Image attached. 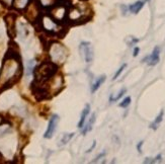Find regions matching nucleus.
Wrapping results in <instances>:
<instances>
[{"mask_svg":"<svg viewBox=\"0 0 165 164\" xmlns=\"http://www.w3.org/2000/svg\"><path fill=\"white\" fill-rule=\"evenodd\" d=\"M90 113V105L89 104H86L85 108H84V109L82 110V113H81V117H80V121L78 123V128L81 129L84 124H85L86 122V117H88V114H89Z\"/></svg>","mask_w":165,"mask_h":164,"instance_id":"obj_13","label":"nucleus"},{"mask_svg":"<svg viewBox=\"0 0 165 164\" xmlns=\"http://www.w3.org/2000/svg\"><path fill=\"white\" fill-rule=\"evenodd\" d=\"M94 121H95V114L93 113L92 116L90 117V119H89V121L87 122H85V124H84V126H83V130H82V134L83 135H85V134H87L88 132H90L91 130H92V125H93V123H94Z\"/></svg>","mask_w":165,"mask_h":164,"instance_id":"obj_14","label":"nucleus"},{"mask_svg":"<svg viewBox=\"0 0 165 164\" xmlns=\"http://www.w3.org/2000/svg\"><path fill=\"white\" fill-rule=\"evenodd\" d=\"M126 67H127V64H123L122 66H121V68H120V69H118V70L117 71V73L114 74V78H113V79H114V80H116V79L118 77V76H120V75L122 74V72L124 71V69H125Z\"/></svg>","mask_w":165,"mask_h":164,"instance_id":"obj_22","label":"nucleus"},{"mask_svg":"<svg viewBox=\"0 0 165 164\" xmlns=\"http://www.w3.org/2000/svg\"><path fill=\"white\" fill-rule=\"evenodd\" d=\"M58 72V65L54 64L50 60L42 62L39 66L34 67L33 69V75L34 80L33 84H43L47 82L50 78H52Z\"/></svg>","mask_w":165,"mask_h":164,"instance_id":"obj_2","label":"nucleus"},{"mask_svg":"<svg viewBox=\"0 0 165 164\" xmlns=\"http://www.w3.org/2000/svg\"><path fill=\"white\" fill-rule=\"evenodd\" d=\"M126 91H127L126 88H123L122 90H120V92L118 93L117 96H113V95H112V96L109 97V101H110V102H114V101L118 100H120V98L123 96V95H124V94L126 93Z\"/></svg>","mask_w":165,"mask_h":164,"instance_id":"obj_18","label":"nucleus"},{"mask_svg":"<svg viewBox=\"0 0 165 164\" xmlns=\"http://www.w3.org/2000/svg\"><path fill=\"white\" fill-rule=\"evenodd\" d=\"M5 24H6V28H7V33H8V36L11 38V39H13L16 36V16H15L14 14L10 13V14H7L5 16Z\"/></svg>","mask_w":165,"mask_h":164,"instance_id":"obj_8","label":"nucleus"},{"mask_svg":"<svg viewBox=\"0 0 165 164\" xmlns=\"http://www.w3.org/2000/svg\"><path fill=\"white\" fill-rule=\"evenodd\" d=\"M39 29H42L46 33L50 36L63 37V30L65 29L61 22L57 21L55 18H53L50 14L41 15L40 18L37 21Z\"/></svg>","mask_w":165,"mask_h":164,"instance_id":"obj_3","label":"nucleus"},{"mask_svg":"<svg viewBox=\"0 0 165 164\" xmlns=\"http://www.w3.org/2000/svg\"><path fill=\"white\" fill-rule=\"evenodd\" d=\"M47 51L49 60L56 65L63 64L69 55L67 48L63 44H61L57 41H53L48 44Z\"/></svg>","mask_w":165,"mask_h":164,"instance_id":"obj_5","label":"nucleus"},{"mask_svg":"<svg viewBox=\"0 0 165 164\" xmlns=\"http://www.w3.org/2000/svg\"><path fill=\"white\" fill-rule=\"evenodd\" d=\"M59 122H60V117L58 116V114H53V116L51 117V119H50L48 128L45 132L44 138H46V139H51L52 138L54 133L56 132L57 126H58Z\"/></svg>","mask_w":165,"mask_h":164,"instance_id":"obj_9","label":"nucleus"},{"mask_svg":"<svg viewBox=\"0 0 165 164\" xmlns=\"http://www.w3.org/2000/svg\"><path fill=\"white\" fill-rule=\"evenodd\" d=\"M74 133H71V134H65V135H63V137H62V139H61V143L62 144H67L69 141H70L73 137H74Z\"/></svg>","mask_w":165,"mask_h":164,"instance_id":"obj_19","label":"nucleus"},{"mask_svg":"<svg viewBox=\"0 0 165 164\" xmlns=\"http://www.w3.org/2000/svg\"><path fill=\"white\" fill-rule=\"evenodd\" d=\"M105 152H103V153H101V154H99L98 156H97V157L96 158H95V160H93V161L92 162H96V161H98V160H99V158H101V157H103V156H105Z\"/></svg>","mask_w":165,"mask_h":164,"instance_id":"obj_24","label":"nucleus"},{"mask_svg":"<svg viewBox=\"0 0 165 164\" xmlns=\"http://www.w3.org/2000/svg\"><path fill=\"white\" fill-rule=\"evenodd\" d=\"M159 54H160V50L158 47H156L154 50H153L152 54L150 56L146 57L143 59V62H147L150 66H154L157 63L159 62Z\"/></svg>","mask_w":165,"mask_h":164,"instance_id":"obj_10","label":"nucleus"},{"mask_svg":"<svg viewBox=\"0 0 165 164\" xmlns=\"http://www.w3.org/2000/svg\"><path fill=\"white\" fill-rule=\"evenodd\" d=\"M30 3V0H13L12 6L16 10H25Z\"/></svg>","mask_w":165,"mask_h":164,"instance_id":"obj_12","label":"nucleus"},{"mask_svg":"<svg viewBox=\"0 0 165 164\" xmlns=\"http://www.w3.org/2000/svg\"><path fill=\"white\" fill-rule=\"evenodd\" d=\"M163 116H164V112H163V110H161L158 116H157V117L155 119V121L153 122V123L150 125V128L153 129V130H157L158 126L160 125V123H161V122H162V120H163Z\"/></svg>","mask_w":165,"mask_h":164,"instance_id":"obj_17","label":"nucleus"},{"mask_svg":"<svg viewBox=\"0 0 165 164\" xmlns=\"http://www.w3.org/2000/svg\"><path fill=\"white\" fill-rule=\"evenodd\" d=\"M143 141H141V142H139V144H138V146H137V149H138V151H139L140 152V153H141V147H142V145H143Z\"/></svg>","mask_w":165,"mask_h":164,"instance_id":"obj_25","label":"nucleus"},{"mask_svg":"<svg viewBox=\"0 0 165 164\" xmlns=\"http://www.w3.org/2000/svg\"><path fill=\"white\" fill-rule=\"evenodd\" d=\"M22 73L24 68L20 51L16 44L10 42L0 69V93L16 84L20 80Z\"/></svg>","mask_w":165,"mask_h":164,"instance_id":"obj_1","label":"nucleus"},{"mask_svg":"<svg viewBox=\"0 0 165 164\" xmlns=\"http://www.w3.org/2000/svg\"><path fill=\"white\" fill-rule=\"evenodd\" d=\"M130 104H131V97L128 96V97H126L125 100L121 102V104H120V106H121V108L126 109V108H128V106L130 105Z\"/></svg>","mask_w":165,"mask_h":164,"instance_id":"obj_21","label":"nucleus"},{"mask_svg":"<svg viewBox=\"0 0 165 164\" xmlns=\"http://www.w3.org/2000/svg\"><path fill=\"white\" fill-rule=\"evenodd\" d=\"M63 0H37L38 4L41 7V9H46L50 10L53 8L54 6L59 4L60 2H62Z\"/></svg>","mask_w":165,"mask_h":164,"instance_id":"obj_11","label":"nucleus"},{"mask_svg":"<svg viewBox=\"0 0 165 164\" xmlns=\"http://www.w3.org/2000/svg\"><path fill=\"white\" fill-rule=\"evenodd\" d=\"M144 6V1H142V0H139V1H137V2H135L134 4H132V5H130V7H129V9H130V11L131 12H133V13H138L139 11L142 9V7Z\"/></svg>","mask_w":165,"mask_h":164,"instance_id":"obj_16","label":"nucleus"},{"mask_svg":"<svg viewBox=\"0 0 165 164\" xmlns=\"http://www.w3.org/2000/svg\"><path fill=\"white\" fill-rule=\"evenodd\" d=\"M92 17V12L90 9L82 8L81 6L74 5L68 8L66 21H68L70 24H81L84 22H87Z\"/></svg>","mask_w":165,"mask_h":164,"instance_id":"obj_4","label":"nucleus"},{"mask_svg":"<svg viewBox=\"0 0 165 164\" xmlns=\"http://www.w3.org/2000/svg\"><path fill=\"white\" fill-rule=\"evenodd\" d=\"M69 7L65 2H60L59 4H57L56 6H54L53 8L49 10V14L51 15L53 18H55L57 21L59 22H64L66 20V16H67V11H68Z\"/></svg>","mask_w":165,"mask_h":164,"instance_id":"obj_6","label":"nucleus"},{"mask_svg":"<svg viewBox=\"0 0 165 164\" xmlns=\"http://www.w3.org/2000/svg\"><path fill=\"white\" fill-rule=\"evenodd\" d=\"M95 145H96V142H95V141H94V142H93V144H92V146H91L90 147V149H88V153H89V152H91V151H92L93 149H94V148H95Z\"/></svg>","mask_w":165,"mask_h":164,"instance_id":"obj_26","label":"nucleus"},{"mask_svg":"<svg viewBox=\"0 0 165 164\" xmlns=\"http://www.w3.org/2000/svg\"><path fill=\"white\" fill-rule=\"evenodd\" d=\"M105 78H106V76L105 75H101V76H99V77L95 80V81L93 82V84L92 86H91V92L94 93L95 91H97V89L99 88V87L101 86V84L103 82L105 81Z\"/></svg>","mask_w":165,"mask_h":164,"instance_id":"obj_15","label":"nucleus"},{"mask_svg":"<svg viewBox=\"0 0 165 164\" xmlns=\"http://www.w3.org/2000/svg\"><path fill=\"white\" fill-rule=\"evenodd\" d=\"M34 67H36V62H34L33 60L29 61V63H28V75L33 73Z\"/></svg>","mask_w":165,"mask_h":164,"instance_id":"obj_20","label":"nucleus"},{"mask_svg":"<svg viewBox=\"0 0 165 164\" xmlns=\"http://www.w3.org/2000/svg\"><path fill=\"white\" fill-rule=\"evenodd\" d=\"M139 52H140V49L138 48V47H136L135 49H134V52H133V56L134 57H136V56H138V54H139Z\"/></svg>","mask_w":165,"mask_h":164,"instance_id":"obj_23","label":"nucleus"},{"mask_svg":"<svg viewBox=\"0 0 165 164\" xmlns=\"http://www.w3.org/2000/svg\"><path fill=\"white\" fill-rule=\"evenodd\" d=\"M79 52L81 56L83 57V59L85 60L86 63L92 62L94 52H93V47L89 42H82L79 46Z\"/></svg>","mask_w":165,"mask_h":164,"instance_id":"obj_7","label":"nucleus"}]
</instances>
